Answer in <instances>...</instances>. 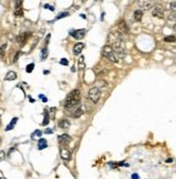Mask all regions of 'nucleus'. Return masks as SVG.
<instances>
[{"instance_id": "obj_21", "label": "nucleus", "mask_w": 176, "mask_h": 179, "mask_svg": "<svg viewBox=\"0 0 176 179\" xmlns=\"http://www.w3.org/2000/svg\"><path fill=\"white\" fill-rule=\"evenodd\" d=\"M175 40H176L175 36H166L165 38H164V41H165V42H174Z\"/></svg>"}, {"instance_id": "obj_10", "label": "nucleus", "mask_w": 176, "mask_h": 179, "mask_svg": "<svg viewBox=\"0 0 176 179\" xmlns=\"http://www.w3.org/2000/svg\"><path fill=\"white\" fill-rule=\"evenodd\" d=\"M60 154H61V157H62L63 161H70L71 159V152L68 149L62 148L60 150Z\"/></svg>"}, {"instance_id": "obj_31", "label": "nucleus", "mask_w": 176, "mask_h": 179, "mask_svg": "<svg viewBox=\"0 0 176 179\" xmlns=\"http://www.w3.org/2000/svg\"><path fill=\"white\" fill-rule=\"evenodd\" d=\"M39 98L43 100L44 102H47V98H46V97H44V95H39Z\"/></svg>"}, {"instance_id": "obj_4", "label": "nucleus", "mask_w": 176, "mask_h": 179, "mask_svg": "<svg viewBox=\"0 0 176 179\" xmlns=\"http://www.w3.org/2000/svg\"><path fill=\"white\" fill-rule=\"evenodd\" d=\"M88 99L90 100L91 103H97L100 97H101V91L98 87H91L90 89L88 90Z\"/></svg>"}, {"instance_id": "obj_13", "label": "nucleus", "mask_w": 176, "mask_h": 179, "mask_svg": "<svg viewBox=\"0 0 176 179\" xmlns=\"http://www.w3.org/2000/svg\"><path fill=\"white\" fill-rule=\"evenodd\" d=\"M16 77H18L16 73L13 72V71H10V72H8V73L5 74V80H14V79H16Z\"/></svg>"}, {"instance_id": "obj_25", "label": "nucleus", "mask_w": 176, "mask_h": 179, "mask_svg": "<svg viewBox=\"0 0 176 179\" xmlns=\"http://www.w3.org/2000/svg\"><path fill=\"white\" fill-rule=\"evenodd\" d=\"M34 66H35L34 63H30V64H28L27 66H26V72H27V73L33 72V70H34Z\"/></svg>"}, {"instance_id": "obj_27", "label": "nucleus", "mask_w": 176, "mask_h": 179, "mask_svg": "<svg viewBox=\"0 0 176 179\" xmlns=\"http://www.w3.org/2000/svg\"><path fill=\"white\" fill-rule=\"evenodd\" d=\"M60 63H61L62 65H68V61L66 59H65V58H63V59L60 60Z\"/></svg>"}, {"instance_id": "obj_16", "label": "nucleus", "mask_w": 176, "mask_h": 179, "mask_svg": "<svg viewBox=\"0 0 176 179\" xmlns=\"http://www.w3.org/2000/svg\"><path fill=\"white\" fill-rule=\"evenodd\" d=\"M23 14H24L23 8H22V7H15V9H14V15L15 16L21 17V16H23Z\"/></svg>"}, {"instance_id": "obj_33", "label": "nucleus", "mask_w": 176, "mask_h": 179, "mask_svg": "<svg viewBox=\"0 0 176 179\" xmlns=\"http://www.w3.org/2000/svg\"><path fill=\"white\" fill-rule=\"evenodd\" d=\"M52 133H53V131H52L51 129H49V128L46 130V134H52Z\"/></svg>"}, {"instance_id": "obj_28", "label": "nucleus", "mask_w": 176, "mask_h": 179, "mask_svg": "<svg viewBox=\"0 0 176 179\" xmlns=\"http://www.w3.org/2000/svg\"><path fill=\"white\" fill-rule=\"evenodd\" d=\"M5 48H7V44H2V45H1V55H2V57H3Z\"/></svg>"}, {"instance_id": "obj_11", "label": "nucleus", "mask_w": 176, "mask_h": 179, "mask_svg": "<svg viewBox=\"0 0 176 179\" xmlns=\"http://www.w3.org/2000/svg\"><path fill=\"white\" fill-rule=\"evenodd\" d=\"M58 140H59V142H60L61 144H68V143H70V142H71L72 138H71L68 135L63 134V135H61V136L59 137Z\"/></svg>"}, {"instance_id": "obj_8", "label": "nucleus", "mask_w": 176, "mask_h": 179, "mask_svg": "<svg viewBox=\"0 0 176 179\" xmlns=\"http://www.w3.org/2000/svg\"><path fill=\"white\" fill-rule=\"evenodd\" d=\"M117 26H118V30H120L121 33H123V34H128L129 27H128V25L126 24V22H125L124 20L120 21L118 24H117Z\"/></svg>"}, {"instance_id": "obj_35", "label": "nucleus", "mask_w": 176, "mask_h": 179, "mask_svg": "<svg viewBox=\"0 0 176 179\" xmlns=\"http://www.w3.org/2000/svg\"><path fill=\"white\" fill-rule=\"evenodd\" d=\"M81 17H82V19H86V15H85V14H81Z\"/></svg>"}, {"instance_id": "obj_23", "label": "nucleus", "mask_w": 176, "mask_h": 179, "mask_svg": "<svg viewBox=\"0 0 176 179\" xmlns=\"http://www.w3.org/2000/svg\"><path fill=\"white\" fill-rule=\"evenodd\" d=\"M48 123H49V115H48V112L46 111V112H45V118H44V122H43V125L46 126Z\"/></svg>"}, {"instance_id": "obj_19", "label": "nucleus", "mask_w": 176, "mask_h": 179, "mask_svg": "<svg viewBox=\"0 0 176 179\" xmlns=\"http://www.w3.org/2000/svg\"><path fill=\"white\" fill-rule=\"evenodd\" d=\"M41 135H43V133H41V130L36 129V130H35V131H34V133L32 134V136H30V137H32V139H39V138L41 137Z\"/></svg>"}, {"instance_id": "obj_24", "label": "nucleus", "mask_w": 176, "mask_h": 179, "mask_svg": "<svg viewBox=\"0 0 176 179\" xmlns=\"http://www.w3.org/2000/svg\"><path fill=\"white\" fill-rule=\"evenodd\" d=\"M78 65H79V67H81V69L85 67V63H84V57H83V55H82V57L78 59Z\"/></svg>"}, {"instance_id": "obj_14", "label": "nucleus", "mask_w": 176, "mask_h": 179, "mask_svg": "<svg viewBox=\"0 0 176 179\" xmlns=\"http://www.w3.org/2000/svg\"><path fill=\"white\" fill-rule=\"evenodd\" d=\"M16 123H18V117H14V118H12L11 119V122H10V124L5 127V130L7 131H9V130L11 129H13L14 128V126L16 125Z\"/></svg>"}, {"instance_id": "obj_32", "label": "nucleus", "mask_w": 176, "mask_h": 179, "mask_svg": "<svg viewBox=\"0 0 176 179\" xmlns=\"http://www.w3.org/2000/svg\"><path fill=\"white\" fill-rule=\"evenodd\" d=\"M132 179H139V176L137 174H133L132 175Z\"/></svg>"}, {"instance_id": "obj_5", "label": "nucleus", "mask_w": 176, "mask_h": 179, "mask_svg": "<svg viewBox=\"0 0 176 179\" xmlns=\"http://www.w3.org/2000/svg\"><path fill=\"white\" fill-rule=\"evenodd\" d=\"M137 3L139 8H141V11H148L153 7V1H148V0H140Z\"/></svg>"}, {"instance_id": "obj_3", "label": "nucleus", "mask_w": 176, "mask_h": 179, "mask_svg": "<svg viewBox=\"0 0 176 179\" xmlns=\"http://www.w3.org/2000/svg\"><path fill=\"white\" fill-rule=\"evenodd\" d=\"M101 53H102L103 57L107 58L109 61H111L113 63H116L117 62L116 57L114 55V50H113V48L110 45L103 46L102 49H101Z\"/></svg>"}, {"instance_id": "obj_22", "label": "nucleus", "mask_w": 176, "mask_h": 179, "mask_svg": "<svg viewBox=\"0 0 176 179\" xmlns=\"http://www.w3.org/2000/svg\"><path fill=\"white\" fill-rule=\"evenodd\" d=\"M47 55H48V49H47V47H45L44 49L41 50V59L46 60L47 59Z\"/></svg>"}, {"instance_id": "obj_20", "label": "nucleus", "mask_w": 176, "mask_h": 179, "mask_svg": "<svg viewBox=\"0 0 176 179\" xmlns=\"http://www.w3.org/2000/svg\"><path fill=\"white\" fill-rule=\"evenodd\" d=\"M170 9H171V12L173 16L176 19V2H172L171 5H170Z\"/></svg>"}, {"instance_id": "obj_1", "label": "nucleus", "mask_w": 176, "mask_h": 179, "mask_svg": "<svg viewBox=\"0 0 176 179\" xmlns=\"http://www.w3.org/2000/svg\"><path fill=\"white\" fill-rule=\"evenodd\" d=\"M108 42L114 50V53L120 58L123 59L126 57V49L124 45V40L120 33H110L108 36Z\"/></svg>"}, {"instance_id": "obj_17", "label": "nucleus", "mask_w": 176, "mask_h": 179, "mask_svg": "<svg viewBox=\"0 0 176 179\" xmlns=\"http://www.w3.org/2000/svg\"><path fill=\"white\" fill-rule=\"evenodd\" d=\"M141 17H142V11L141 10H136L135 12H134V19H135V21L139 22V21L141 20Z\"/></svg>"}, {"instance_id": "obj_6", "label": "nucleus", "mask_w": 176, "mask_h": 179, "mask_svg": "<svg viewBox=\"0 0 176 179\" xmlns=\"http://www.w3.org/2000/svg\"><path fill=\"white\" fill-rule=\"evenodd\" d=\"M71 36L72 37H74L75 39H82V38H84V36H85V34H86V30H72L71 33Z\"/></svg>"}, {"instance_id": "obj_15", "label": "nucleus", "mask_w": 176, "mask_h": 179, "mask_svg": "<svg viewBox=\"0 0 176 179\" xmlns=\"http://www.w3.org/2000/svg\"><path fill=\"white\" fill-rule=\"evenodd\" d=\"M70 122H68V119H61L60 122H59V126L61 127V128H63V129H68V127H70Z\"/></svg>"}, {"instance_id": "obj_29", "label": "nucleus", "mask_w": 176, "mask_h": 179, "mask_svg": "<svg viewBox=\"0 0 176 179\" xmlns=\"http://www.w3.org/2000/svg\"><path fill=\"white\" fill-rule=\"evenodd\" d=\"M45 8H46V9H50V10H51V11H54V8H53V7H52V5H45Z\"/></svg>"}, {"instance_id": "obj_2", "label": "nucleus", "mask_w": 176, "mask_h": 179, "mask_svg": "<svg viewBox=\"0 0 176 179\" xmlns=\"http://www.w3.org/2000/svg\"><path fill=\"white\" fill-rule=\"evenodd\" d=\"M81 104V91L77 89L72 90L68 95L65 102H64V106L66 110H71Z\"/></svg>"}, {"instance_id": "obj_34", "label": "nucleus", "mask_w": 176, "mask_h": 179, "mask_svg": "<svg viewBox=\"0 0 176 179\" xmlns=\"http://www.w3.org/2000/svg\"><path fill=\"white\" fill-rule=\"evenodd\" d=\"M172 161H173L172 159H166V162H167V163H171Z\"/></svg>"}, {"instance_id": "obj_9", "label": "nucleus", "mask_w": 176, "mask_h": 179, "mask_svg": "<svg viewBox=\"0 0 176 179\" xmlns=\"http://www.w3.org/2000/svg\"><path fill=\"white\" fill-rule=\"evenodd\" d=\"M152 15L156 16V17H163V15H164L163 8H162L161 5H156L153 8V11H152Z\"/></svg>"}, {"instance_id": "obj_7", "label": "nucleus", "mask_w": 176, "mask_h": 179, "mask_svg": "<svg viewBox=\"0 0 176 179\" xmlns=\"http://www.w3.org/2000/svg\"><path fill=\"white\" fill-rule=\"evenodd\" d=\"M30 35H32V33H22V34H20L19 36H18V42H19L21 46H24L25 42L27 41V39H28L29 37H30Z\"/></svg>"}, {"instance_id": "obj_36", "label": "nucleus", "mask_w": 176, "mask_h": 179, "mask_svg": "<svg viewBox=\"0 0 176 179\" xmlns=\"http://www.w3.org/2000/svg\"><path fill=\"white\" fill-rule=\"evenodd\" d=\"M174 30H176V24H175V25H174Z\"/></svg>"}, {"instance_id": "obj_18", "label": "nucleus", "mask_w": 176, "mask_h": 179, "mask_svg": "<svg viewBox=\"0 0 176 179\" xmlns=\"http://www.w3.org/2000/svg\"><path fill=\"white\" fill-rule=\"evenodd\" d=\"M48 145H47V141L45 139H39V142H38V149L39 150H44V149H46Z\"/></svg>"}, {"instance_id": "obj_30", "label": "nucleus", "mask_w": 176, "mask_h": 179, "mask_svg": "<svg viewBox=\"0 0 176 179\" xmlns=\"http://www.w3.org/2000/svg\"><path fill=\"white\" fill-rule=\"evenodd\" d=\"M19 55H20V52L18 51V52H16V55H15V57H14V59H13V62H14V63L18 61V59H19Z\"/></svg>"}, {"instance_id": "obj_12", "label": "nucleus", "mask_w": 176, "mask_h": 179, "mask_svg": "<svg viewBox=\"0 0 176 179\" xmlns=\"http://www.w3.org/2000/svg\"><path fill=\"white\" fill-rule=\"evenodd\" d=\"M84 49V44L83 42H77V44H75L73 48V53L75 55H78L82 53V51Z\"/></svg>"}, {"instance_id": "obj_26", "label": "nucleus", "mask_w": 176, "mask_h": 179, "mask_svg": "<svg viewBox=\"0 0 176 179\" xmlns=\"http://www.w3.org/2000/svg\"><path fill=\"white\" fill-rule=\"evenodd\" d=\"M68 15H70V13H68V12H63V13H60V14L57 16V20H59V19H62V17H65V16H68Z\"/></svg>"}]
</instances>
